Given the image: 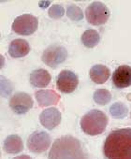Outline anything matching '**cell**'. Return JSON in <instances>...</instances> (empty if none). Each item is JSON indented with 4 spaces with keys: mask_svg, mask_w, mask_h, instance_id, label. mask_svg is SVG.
<instances>
[{
    "mask_svg": "<svg viewBox=\"0 0 131 159\" xmlns=\"http://www.w3.org/2000/svg\"><path fill=\"white\" fill-rule=\"evenodd\" d=\"M103 152L107 159H131V128L111 131L105 139Z\"/></svg>",
    "mask_w": 131,
    "mask_h": 159,
    "instance_id": "1",
    "label": "cell"
},
{
    "mask_svg": "<svg viewBox=\"0 0 131 159\" xmlns=\"http://www.w3.org/2000/svg\"><path fill=\"white\" fill-rule=\"evenodd\" d=\"M49 159H88V153L77 138L66 135L53 141Z\"/></svg>",
    "mask_w": 131,
    "mask_h": 159,
    "instance_id": "2",
    "label": "cell"
},
{
    "mask_svg": "<svg viewBox=\"0 0 131 159\" xmlns=\"http://www.w3.org/2000/svg\"><path fill=\"white\" fill-rule=\"evenodd\" d=\"M108 125L107 115L99 110H92L85 113L81 120L82 130L90 136L103 133Z\"/></svg>",
    "mask_w": 131,
    "mask_h": 159,
    "instance_id": "3",
    "label": "cell"
},
{
    "mask_svg": "<svg viewBox=\"0 0 131 159\" xmlns=\"http://www.w3.org/2000/svg\"><path fill=\"white\" fill-rule=\"evenodd\" d=\"M110 14L107 6L99 1L92 2L85 10L86 19L93 25H104L109 20Z\"/></svg>",
    "mask_w": 131,
    "mask_h": 159,
    "instance_id": "4",
    "label": "cell"
},
{
    "mask_svg": "<svg viewBox=\"0 0 131 159\" xmlns=\"http://www.w3.org/2000/svg\"><path fill=\"white\" fill-rule=\"evenodd\" d=\"M38 26V19L31 14H23L21 16H18L12 24L13 31L16 34L23 36L32 35L34 32H36Z\"/></svg>",
    "mask_w": 131,
    "mask_h": 159,
    "instance_id": "5",
    "label": "cell"
},
{
    "mask_svg": "<svg viewBox=\"0 0 131 159\" xmlns=\"http://www.w3.org/2000/svg\"><path fill=\"white\" fill-rule=\"evenodd\" d=\"M68 56V52L65 47L60 45L49 46L42 53V61L50 67H56L62 64Z\"/></svg>",
    "mask_w": 131,
    "mask_h": 159,
    "instance_id": "6",
    "label": "cell"
},
{
    "mask_svg": "<svg viewBox=\"0 0 131 159\" xmlns=\"http://www.w3.org/2000/svg\"><path fill=\"white\" fill-rule=\"evenodd\" d=\"M51 145V138L47 132L36 131L30 135L27 139V147L33 153H42L46 152Z\"/></svg>",
    "mask_w": 131,
    "mask_h": 159,
    "instance_id": "7",
    "label": "cell"
},
{
    "mask_svg": "<svg viewBox=\"0 0 131 159\" xmlns=\"http://www.w3.org/2000/svg\"><path fill=\"white\" fill-rule=\"evenodd\" d=\"M79 84L77 75L70 70H63L57 77L56 85L60 92L70 94L75 91Z\"/></svg>",
    "mask_w": 131,
    "mask_h": 159,
    "instance_id": "8",
    "label": "cell"
},
{
    "mask_svg": "<svg viewBox=\"0 0 131 159\" xmlns=\"http://www.w3.org/2000/svg\"><path fill=\"white\" fill-rule=\"evenodd\" d=\"M10 107L15 113L25 114L32 109L33 99L28 94L25 92H18L11 98Z\"/></svg>",
    "mask_w": 131,
    "mask_h": 159,
    "instance_id": "9",
    "label": "cell"
},
{
    "mask_svg": "<svg viewBox=\"0 0 131 159\" xmlns=\"http://www.w3.org/2000/svg\"><path fill=\"white\" fill-rule=\"evenodd\" d=\"M112 82L119 89L131 86V66L126 65L118 66L112 74Z\"/></svg>",
    "mask_w": 131,
    "mask_h": 159,
    "instance_id": "10",
    "label": "cell"
},
{
    "mask_svg": "<svg viewBox=\"0 0 131 159\" xmlns=\"http://www.w3.org/2000/svg\"><path fill=\"white\" fill-rule=\"evenodd\" d=\"M61 112L56 108H50L44 110L39 115L40 124L47 129L52 130L61 123Z\"/></svg>",
    "mask_w": 131,
    "mask_h": 159,
    "instance_id": "11",
    "label": "cell"
},
{
    "mask_svg": "<svg viewBox=\"0 0 131 159\" xmlns=\"http://www.w3.org/2000/svg\"><path fill=\"white\" fill-rule=\"evenodd\" d=\"M30 52L29 43L23 39H17L11 42L9 47V53L13 58H20L27 55Z\"/></svg>",
    "mask_w": 131,
    "mask_h": 159,
    "instance_id": "12",
    "label": "cell"
},
{
    "mask_svg": "<svg viewBox=\"0 0 131 159\" xmlns=\"http://www.w3.org/2000/svg\"><path fill=\"white\" fill-rule=\"evenodd\" d=\"M36 99L40 107L55 105L60 100V96L53 90H39L35 94Z\"/></svg>",
    "mask_w": 131,
    "mask_h": 159,
    "instance_id": "13",
    "label": "cell"
},
{
    "mask_svg": "<svg viewBox=\"0 0 131 159\" xmlns=\"http://www.w3.org/2000/svg\"><path fill=\"white\" fill-rule=\"evenodd\" d=\"M51 82L50 73L43 68L36 69L30 74V83L34 87L43 88L49 85Z\"/></svg>",
    "mask_w": 131,
    "mask_h": 159,
    "instance_id": "14",
    "label": "cell"
},
{
    "mask_svg": "<svg viewBox=\"0 0 131 159\" xmlns=\"http://www.w3.org/2000/svg\"><path fill=\"white\" fill-rule=\"evenodd\" d=\"M110 76L111 71L104 65H95L90 69V78L94 83L97 84H102L106 83Z\"/></svg>",
    "mask_w": 131,
    "mask_h": 159,
    "instance_id": "15",
    "label": "cell"
},
{
    "mask_svg": "<svg viewBox=\"0 0 131 159\" xmlns=\"http://www.w3.org/2000/svg\"><path fill=\"white\" fill-rule=\"evenodd\" d=\"M24 150V142L18 135H10L4 141V151L11 154L19 153Z\"/></svg>",
    "mask_w": 131,
    "mask_h": 159,
    "instance_id": "16",
    "label": "cell"
},
{
    "mask_svg": "<svg viewBox=\"0 0 131 159\" xmlns=\"http://www.w3.org/2000/svg\"><path fill=\"white\" fill-rule=\"evenodd\" d=\"M100 37L97 31L94 29H88L84 32L82 36V42L87 48H94L98 44Z\"/></svg>",
    "mask_w": 131,
    "mask_h": 159,
    "instance_id": "17",
    "label": "cell"
},
{
    "mask_svg": "<svg viewBox=\"0 0 131 159\" xmlns=\"http://www.w3.org/2000/svg\"><path fill=\"white\" fill-rule=\"evenodd\" d=\"M110 113L112 117L117 119H123L124 118L128 113L127 107L123 104L122 102H116L112 104L110 108Z\"/></svg>",
    "mask_w": 131,
    "mask_h": 159,
    "instance_id": "18",
    "label": "cell"
},
{
    "mask_svg": "<svg viewBox=\"0 0 131 159\" xmlns=\"http://www.w3.org/2000/svg\"><path fill=\"white\" fill-rule=\"evenodd\" d=\"M94 101L98 105H106L108 104L111 99V93L104 88H99L96 90V92L93 95Z\"/></svg>",
    "mask_w": 131,
    "mask_h": 159,
    "instance_id": "19",
    "label": "cell"
},
{
    "mask_svg": "<svg viewBox=\"0 0 131 159\" xmlns=\"http://www.w3.org/2000/svg\"><path fill=\"white\" fill-rule=\"evenodd\" d=\"M67 15L68 17L74 21V22H78L81 21L84 18V14L82 11V9L80 7H78L77 5H70L68 7L67 10Z\"/></svg>",
    "mask_w": 131,
    "mask_h": 159,
    "instance_id": "20",
    "label": "cell"
},
{
    "mask_svg": "<svg viewBox=\"0 0 131 159\" xmlns=\"http://www.w3.org/2000/svg\"><path fill=\"white\" fill-rule=\"evenodd\" d=\"M13 88H14V85L11 84V82L9 81L8 79L4 78L3 76H1V96H2V98H6L9 95H11Z\"/></svg>",
    "mask_w": 131,
    "mask_h": 159,
    "instance_id": "21",
    "label": "cell"
},
{
    "mask_svg": "<svg viewBox=\"0 0 131 159\" xmlns=\"http://www.w3.org/2000/svg\"><path fill=\"white\" fill-rule=\"evenodd\" d=\"M65 14V10L61 5H52L49 9V16L52 19H59Z\"/></svg>",
    "mask_w": 131,
    "mask_h": 159,
    "instance_id": "22",
    "label": "cell"
},
{
    "mask_svg": "<svg viewBox=\"0 0 131 159\" xmlns=\"http://www.w3.org/2000/svg\"><path fill=\"white\" fill-rule=\"evenodd\" d=\"M38 4H39V7H40L41 9H46L47 7L50 6L51 1H40Z\"/></svg>",
    "mask_w": 131,
    "mask_h": 159,
    "instance_id": "23",
    "label": "cell"
},
{
    "mask_svg": "<svg viewBox=\"0 0 131 159\" xmlns=\"http://www.w3.org/2000/svg\"><path fill=\"white\" fill-rule=\"evenodd\" d=\"M13 159H32L29 155H26V154H22V155H19V156H16L14 157Z\"/></svg>",
    "mask_w": 131,
    "mask_h": 159,
    "instance_id": "24",
    "label": "cell"
}]
</instances>
